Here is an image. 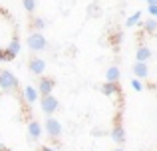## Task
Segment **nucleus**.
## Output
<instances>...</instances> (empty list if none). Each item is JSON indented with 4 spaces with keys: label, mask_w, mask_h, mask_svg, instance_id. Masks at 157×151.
<instances>
[{
    "label": "nucleus",
    "mask_w": 157,
    "mask_h": 151,
    "mask_svg": "<svg viewBox=\"0 0 157 151\" xmlns=\"http://www.w3.org/2000/svg\"><path fill=\"white\" fill-rule=\"evenodd\" d=\"M111 139L115 141L117 145L125 143V127H123V108H117L113 117V125H111V131H109Z\"/></svg>",
    "instance_id": "obj_1"
},
{
    "label": "nucleus",
    "mask_w": 157,
    "mask_h": 151,
    "mask_svg": "<svg viewBox=\"0 0 157 151\" xmlns=\"http://www.w3.org/2000/svg\"><path fill=\"white\" fill-rule=\"evenodd\" d=\"M0 89L4 93H16L20 89L18 77L12 74L10 70H0Z\"/></svg>",
    "instance_id": "obj_2"
},
{
    "label": "nucleus",
    "mask_w": 157,
    "mask_h": 151,
    "mask_svg": "<svg viewBox=\"0 0 157 151\" xmlns=\"http://www.w3.org/2000/svg\"><path fill=\"white\" fill-rule=\"evenodd\" d=\"M44 129H46L48 137L54 141V145H60V135H62V123H60V119L48 115L46 121H44Z\"/></svg>",
    "instance_id": "obj_3"
},
{
    "label": "nucleus",
    "mask_w": 157,
    "mask_h": 151,
    "mask_svg": "<svg viewBox=\"0 0 157 151\" xmlns=\"http://www.w3.org/2000/svg\"><path fill=\"white\" fill-rule=\"evenodd\" d=\"M28 50H32V52H44V50H48V40H46V36L42 34V32H30L28 34Z\"/></svg>",
    "instance_id": "obj_4"
},
{
    "label": "nucleus",
    "mask_w": 157,
    "mask_h": 151,
    "mask_svg": "<svg viewBox=\"0 0 157 151\" xmlns=\"http://www.w3.org/2000/svg\"><path fill=\"white\" fill-rule=\"evenodd\" d=\"M40 108H42V113H46V115H52V113H56L58 109H60V100H58L56 96H42V100H40Z\"/></svg>",
    "instance_id": "obj_5"
},
{
    "label": "nucleus",
    "mask_w": 157,
    "mask_h": 151,
    "mask_svg": "<svg viewBox=\"0 0 157 151\" xmlns=\"http://www.w3.org/2000/svg\"><path fill=\"white\" fill-rule=\"evenodd\" d=\"M54 88H56V80H54L52 76H38V93L40 97L42 96H50L54 92Z\"/></svg>",
    "instance_id": "obj_6"
},
{
    "label": "nucleus",
    "mask_w": 157,
    "mask_h": 151,
    "mask_svg": "<svg viewBox=\"0 0 157 151\" xmlns=\"http://www.w3.org/2000/svg\"><path fill=\"white\" fill-rule=\"evenodd\" d=\"M28 72L34 76H44V72H46V60L40 58V56L28 58Z\"/></svg>",
    "instance_id": "obj_7"
},
{
    "label": "nucleus",
    "mask_w": 157,
    "mask_h": 151,
    "mask_svg": "<svg viewBox=\"0 0 157 151\" xmlns=\"http://www.w3.org/2000/svg\"><path fill=\"white\" fill-rule=\"evenodd\" d=\"M38 89L36 88H32V85H26V88L22 89V101H24V105H32V104H36V100H38Z\"/></svg>",
    "instance_id": "obj_8"
},
{
    "label": "nucleus",
    "mask_w": 157,
    "mask_h": 151,
    "mask_svg": "<svg viewBox=\"0 0 157 151\" xmlns=\"http://www.w3.org/2000/svg\"><path fill=\"white\" fill-rule=\"evenodd\" d=\"M40 135H42V125L36 119L28 121V141H38Z\"/></svg>",
    "instance_id": "obj_9"
},
{
    "label": "nucleus",
    "mask_w": 157,
    "mask_h": 151,
    "mask_svg": "<svg viewBox=\"0 0 157 151\" xmlns=\"http://www.w3.org/2000/svg\"><path fill=\"white\" fill-rule=\"evenodd\" d=\"M6 50L10 52V56H12V58H16V56L20 54V34H18V30H16L14 34H12V38L8 40Z\"/></svg>",
    "instance_id": "obj_10"
},
{
    "label": "nucleus",
    "mask_w": 157,
    "mask_h": 151,
    "mask_svg": "<svg viewBox=\"0 0 157 151\" xmlns=\"http://www.w3.org/2000/svg\"><path fill=\"white\" fill-rule=\"evenodd\" d=\"M151 48L145 46V44H139L137 50H135V62H149L151 60Z\"/></svg>",
    "instance_id": "obj_11"
},
{
    "label": "nucleus",
    "mask_w": 157,
    "mask_h": 151,
    "mask_svg": "<svg viewBox=\"0 0 157 151\" xmlns=\"http://www.w3.org/2000/svg\"><path fill=\"white\" fill-rule=\"evenodd\" d=\"M131 72H133V76L137 77V80H143V77H147V76H149L147 62H135L133 66H131Z\"/></svg>",
    "instance_id": "obj_12"
},
{
    "label": "nucleus",
    "mask_w": 157,
    "mask_h": 151,
    "mask_svg": "<svg viewBox=\"0 0 157 151\" xmlns=\"http://www.w3.org/2000/svg\"><path fill=\"white\" fill-rule=\"evenodd\" d=\"M48 20L46 18H40V16H30V30L32 32H42L48 28Z\"/></svg>",
    "instance_id": "obj_13"
},
{
    "label": "nucleus",
    "mask_w": 157,
    "mask_h": 151,
    "mask_svg": "<svg viewBox=\"0 0 157 151\" xmlns=\"http://www.w3.org/2000/svg\"><path fill=\"white\" fill-rule=\"evenodd\" d=\"M107 40H109V44H111V48H113V50H119V44L123 42V30L109 32V34H107Z\"/></svg>",
    "instance_id": "obj_14"
},
{
    "label": "nucleus",
    "mask_w": 157,
    "mask_h": 151,
    "mask_svg": "<svg viewBox=\"0 0 157 151\" xmlns=\"http://www.w3.org/2000/svg\"><path fill=\"white\" fill-rule=\"evenodd\" d=\"M143 32H145V34H149V36L157 34V20L155 18L145 20V22H143Z\"/></svg>",
    "instance_id": "obj_15"
},
{
    "label": "nucleus",
    "mask_w": 157,
    "mask_h": 151,
    "mask_svg": "<svg viewBox=\"0 0 157 151\" xmlns=\"http://www.w3.org/2000/svg\"><path fill=\"white\" fill-rule=\"evenodd\" d=\"M119 68L117 66H109L105 72V81H119Z\"/></svg>",
    "instance_id": "obj_16"
},
{
    "label": "nucleus",
    "mask_w": 157,
    "mask_h": 151,
    "mask_svg": "<svg viewBox=\"0 0 157 151\" xmlns=\"http://www.w3.org/2000/svg\"><path fill=\"white\" fill-rule=\"evenodd\" d=\"M139 22H141V10L133 12V14H131L129 18L125 20V28H133L135 24H139Z\"/></svg>",
    "instance_id": "obj_17"
},
{
    "label": "nucleus",
    "mask_w": 157,
    "mask_h": 151,
    "mask_svg": "<svg viewBox=\"0 0 157 151\" xmlns=\"http://www.w3.org/2000/svg\"><path fill=\"white\" fill-rule=\"evenodd\" d=\"M22 6H24V10H26L30 16H34V12H36V0H22Z\"/></svg>",
    "instance_id": "obj_18"
},
{
    "label": "nucleus",
    "mask_w": 157,
    "mask_h": 151,
    "mask_svg": "<svg viewBox=\"0 0 157 151\" xmlns=\"http://www.w3.org/2000/svg\"><path fill=\"white\" fill-rule=\"evenodd\" d=\"M88 16H100V6H98V2H94V4H90L88 6Z\"/></svg>",
    "instance_id": "obj_19"
},
{
    "label": "nucleus",
    "mask_w": 157,
    "mask_h": 151,
    "mask_svg": "<svg viewBox=\"0 0 157 151\" xmlns=\"http://www.w3.org/2000/svg\"><path fill=\"white\" fill-rule=\"evenodd\" d=\"M131 88L135 89V92H143V84H141V80H137V77H133V80H131Z\"/></svg>",
    "instance_id": "obj_20"
},
{
    "label": "nucleus",
    "mask_w": 157,
    "mask_h": 151,
    "mask_svg": "<svg viewBox=\"0 0 157 151\" xmlns=\"http://www.w3.org/2000/svg\"><path fill=\"white\" fill-rule=\"evenodd\" d=\"M147 12L151 14V18L157 20V4H149V6H147Z\"/></svg>",
    "instance_id": "obj_21"
},
{
    "label": "nucleus",
    "mask_w": 157,
    "mask_h": 151,
    "mask_svg": "<svg viewBox=\"0 0 157 151\" xmlns=\"http://www.w3.org/2000/svg\"><path fill=\"white\" fill-rule=\"evenodd\" d=\"M92 135H96V137H101V135H105V131H104V129H100V127H96V129L92 131Z\"/></svg>",
    "instance_id": "obj_22"
},
{
    "label": "nucleus",
    "mask_w": 157,
    "mask_h": 151,
    "mask_svg": "<svg viewBox=\"0 0 157 151\" xmlns=\"http://www.w3.org/2000/svg\"><path fill=\"white\" fill-rule=\"evenodd\" d=\"M38 151H56L54 147H50V145H40L38 147Z\"/></svg>",
    "instance_id": "obj_23"
},
{
    "label": "nucleus",
    "mask_w": 157,
    "mask_h": 151,
    "mask_svg": "<svg viewBox=\"0 0 157 151\" xmlns=\"http://www.w3.org/2000/svg\"><path fill=\"white\" fill-rule=\"evenodd\" d=\"M0 151H10V149H8L6 145H2V143H0Z\"/></svg>",
    "instance_id": "obj_24"
},
{
    "label": "nucleus",
    "mask_w": 157,
    "mask_h": 151,
    "mask_svg": "<svg viewBox=\"0 0 157 151\" xmlns=\"http://www.w3.org/2000/svg\"><path fill=\"white\" fill-rule=\"evenodd\" d=\"M147 4H157V0H147Z\"/></svg>",
    "instance_id": "obj_25"
},
{
    "label": "nucleus",
    "mask_w": 157,
    "mask_h": 151,
    "mask_svg": "<svg viewBox=\"0 0 157 151\" xmlns=\"http://www.w3.org/2000/svg\"><path fill=\"white\" fill-rule=\"evenodd\" d=\"M113 151H125V149H123V147H117V149H113Z\"/></svg>",
    "instance_id": "obj_26"
},
{
    "label": "nucleus",
    "mask_w": 157,
    "mask_h": 151,
    "mask_svg": "<svg viewBox=\"0 0 157 151\" xmlns=\"http://www.w3.org/2000/svg\"><path fill=\"white\" fill-rule=\"evenodd\" d=\"M0 93H2V92H0Z\"/></svg>",
    "instance_id": "obj_27"
}]
</instances>
